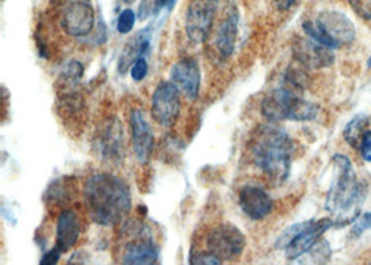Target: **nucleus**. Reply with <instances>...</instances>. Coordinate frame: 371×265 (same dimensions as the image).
<instances>
[{
	"mask_svg": "<svg viewBox=\"0 0 371 265\" xmlns=\"http://www.w3.org/2000/svg\"><path fill=\"white\" fill-rule=\"evenodd\" d=\"M82 195L89 218L106 228L121 225L133 208L128 184L110 172H96L88 176Z\"/></svg>",
	"mask_w": 371,
	"mask_h": 265,
	"instance_id": "1",
	"label": "nucleus"
},
{
	"mask_svg": "<svg viewBox=\"0 0 371 265\" xmlns=\"http://www.w3.org/2000/svg\"><path fill=\"white\" fill-rule=\"evenodd\" d=\"M336 176L327 192L326 208L334 215V228L353 224L362 213L367 198V185L359 181L350 160L343 154H336Z\"/></svg>",
	"mask_w": 371,
	"mask_h": 265,
	"instance_id": "2",
	"label": "nucleus"
},
{
	"mask_svg": "<svg viewBox=\"0 0 371 265\" xmlns=\"http://www.w3.org/2000/svg\"><path fill=\"white\" fill-rule=\"evenodd\" d=\"M249 149L253 163L271 181L282 184L288 179L295 145L284 128L275 123L259 127L252 135Z\"/></svg>",
	"mask_w": 371,
	"mask_h": 265,
	"instance_id": "3",
	"label": "nucleus"
},
{
	"mask_svg": "<svg viewBox=\"0 0 371 265\" xmlns=\"http://www.w3.org/2000/svg\"><path fill=\"white\" fill-rule=\"evenodd\" d=\"M304 89L282 81L279 88L270 91L260 104L263 117L269 123L313 121L319 115V106L302 98Z\"/></svg>",
	"mask_w": 371,
	"mask_h": 265,
	"instance_id": "4",
	"label": "nucleus"
},
{
	"mask_svg": "<svg viewBox=\"0 0 371 265\" xmlns=\"http://www.w3.org/2000/svg\"><path fill=\"white\" fill-rule=\"evenodd\" d=\"M302 28L310 39L334 50L350 45L356 38L355 24L339 10H324L314 23L304 21Z\"/></svg>",
	"mask_w": 371,
	"mask_h": 265,
	"instance_id": "5",
	"label": "nucleus"
},
{
	"mask_svg": "<svg viewBox=\"0 0 371 265\" xmlns=\"http://www.w3.org/2000/svg\"><path fill=\"white\" fill-rule=\"evenodd\" d=\"M121 236V263L123 264H156L160 249L150 228L140 221H124Z\"/></svg>",
	"mask_w": 371,
	"mask_h": 265,
	"instance_id": "6",
	"label": "nucleus"
},
{
	"mask_svg": "<svg viewBox=\"0 0 371 265\" xmlns=\"http://www.w3.org/2000/svg\"><path fill=\"white\" fill-rule=\"evenodd\" d=\"M331 228H334L333 218L310 220L295 224L278 236L275 240V249L284 250L285 257L294 261L301 259Z\"/></svg>",
	"mask_w": 371,
	"mask_h": 265,
	"instance_id": "7",
	"label": "nucleus"
},
{
	"mask_svg": "<svg viewBox=\"0 0 371 265\" xmlns=\"http://www.w3.org/2000/svg\"><path fill=\"white\" fill-rule=\"evenodd\" d=\"M206 244L207 252L224 263L240 257L246 247V239L236 225L223 222L207 233Z\"/></svg>",
	"mask_w": 371,
	"mask_h": 265,
	"instance_id": "8",
	"label": "nucleus"
},
{
	"mask_svg": "<svg viewBox=\"0 0 371 265\" xmlns=\"http://www.w3.org/2000/svg\"><path fill=\"white\" fill-rule=\"evenodd\" d=\"M218 0H191L185 16V33L189 40L202 45L213 30Z\"/></svg>",
	"mask_w": 371,
	"mask_h": 265,
	"instance_id": "9",
	"label": "nucleus"
},
{
	"mask_svg": "<svg viewBox=\"0 0 371 265\" xmlns=\"http://www.w3.org/2000/svg\"><path fill=\"white\" fill-rule=\"evenodd\" d=\"M150 113L153 120L165 128L175 125L181 111V92L171 81H162L153 91Z\"/></svg>",
	"mask_w": 371,
	"mask_h": 265,
	"instance_id": "10",
	"label": "nucleus"
},
{
	"mask_svg": "<svg viewBox=\"0 0 371 265\" xmlns=\"http://www.w3.org/2000/svg\"><path fill=\"white\" fill-rule=\"evenodd\" d=\"M63 31L75 38H85L94 31L95 10L89 0H67L60 16Z\"/></svg>",
	"mask_w": 371,
	"mask_h": 265,
	"instance_id": "11",
	"label": "nucleus"
},
{
	"mask_svg": "<svg viewBox=\"0 0 371 265\" xmlns=\"http://www.w3.org/2000/svg\"><path fill=\"white\" fill-rule=\"evenodd\" d=\"M95 147L99 157L110 163H117L124 159L126 142L124 128L118 118H110L104 121L99 132L96 133Z\"/></svg>",
	"mask_w": 371,
	"mask_h": 265,
	"instance_id": "12",
	"label": "nucleus"
},
{
	"mask_svg": "<svg viewBox=\"0 0 371 265\" xmlns=\"http://www.w3.org/2000/svg\"><path fill=\"white\" fill-rule=\"evenodd\" d=\"M292 53L299 66L311 69L327 68L336 63L334 49L327 47L313 39L298 38L292 43Z\"/></svg>",
	"mask_w": 371,
	"mask_h": 265,
	"instance_id": "13",
	"label": "nucleus"
},
{
	"mask_svg": "<svg viewBox=\"0 0 371 265\" xmlns=\"http://www.w3.org/2000/svg\"><path fill=\"white\" fill-rule=\"evenodd\" d=\"M130 128L136 160L139 164H148L155 149V135L142 110L135 108L131 111Z\"/></svg>",
	"mask_w": 371,
	"mask_h": 265,
	"instance_id": "14",
	"label": "nucleus"
},
{
	"mask_svg": "<svg viewBox=\"0 0 371 265\" xmlns=\"http://www.w3.org/2000/svg\"><path fill=\"white\" fill-rule=\"evenodd\" d=\"M171 82L189 100H195L201 91V68L195 59L184 57L177 62L170 71Z\"/></svg>",
	"mask_w": 371,
	"mask_h": 265,
	"instance_id": "15",
	"label": "nucleus"
},
{
	"mask_svg": "<svg viewBox=\"0 0 371 265\" xmlns=\"http://www.w3.org/2000/svg\"><path fill=\"white\" fill-rule=\"evenodd\" d=\"M238 203L240 211L252 221H262L270 215L274 201L270 195L259 186L245 185L239 189Z\"/></svg>",
	"mask_w": 371,
	"mask_h": 265,
	"instance_id": "16",
	"label": "nucleus"
},
{
	"mask_svg": "<svg viewBox=\"0 0 371 265\" xmlns=\"http://www.w3.org/2000/svg\"><path fill=\"white\" fill-rule=\"evenodd\" d=\"M81 235V220L75 210L65 208L60 211L56 224V246L62 253L70 252Z\"/></svg>",
	"mask_w": 371,
	"mask_h": 265,
	"instance_id": "17",
	"label": "nucleus"
},
{
	"mask_svg": "<svg viewBox=\"0 0 371 265\" xmlns=\"http://www.w3.org/2000/svg\"><path fill=\"white\" fill-rule=\"evenodd\" d=\"M238 23H239V16L236 11H233L220 24L218 31L216 33L214 45L220 57L224 60L231 57L234 53L236 35H238Z\"/></svg>",
	"mask_w": 371,
	"mask_h": 265,
	"instance_id": "18",
	"label": "nucleus"
},
{
	"mask_svg": "<svg viewBox=\"0 0 371 265\" xmlns=\"http://www.w3.org/2000/svg\"><path fill=\"white\" fill-rule=\"evenodd\" d=\"M150 38H152L150 28H146L136 33L135 36L127 43L118 62V71L121 74L130 69V67L133 66L136 59L143 57L148 53L150 47Z\"/></svg>",
	"mask_w": 371,
	"mask_h": 265,
	"instance_id": "19",
	"label": "nucleus"
},
{
	"mask_svg": "<svg viewBox=\"0 0 371 265\" xmlns=\"http://www.w3.org/2000/svg\"><path fill=\"white\" fill-rule=\"evenodd\" d=\"M367 124H369V118L365 114L356 115L346 124L343 130V137L353 149H359V143L365 132L367 131Z\"/></svg>",
	"mask_w": 371,
	"mask_h": 265,
	"instance_id": "20",
	"label": "nucleus"
},
{
	"mask_svg": "<svg viewBox=\"0 0 371 265\" xmlns=\"http://www.w3.org/2000/svg\"><path fill=\"white\" fill-rule=\"evenodd\" d=\"M302 257H307L309 260H304V264H326L330 261L331 257V247L327 240H319L307 253H304Z\"/></svg>",
	"mask_w": 371,
	"mask_h": 265,
	"instance_id": "21",
	"label": "nucleus"
},
{
	"mask_svg": "<svg viewBox=\"0 0 371 265\" xmlns=\"http://www.w3.org/2000/svg\"><path fill=\"white\" fill-rule=\"evenodd\" d=\"M135 11L133 9H124L117 18V24H116L117 33H121V35L131 33L135 27Z\"/></svg>",
	"mask_w": 371,
	"mask_h": 265,
	"instance_id": "22",
	"label": "nucleus"
},
{
	"mask_svg": "<svg viewBox=\"0 0 371 265\" xmlns=\"http://www.w3.org/2000/svg\"><path fill=\"white\" fill-rule=\"evenodd\" d=\"M371 230V213H365L358 217V220L353 222L352 230H350V237L358 239L366 231Z\"/></svg>",
	"mask_w": 371,
	"mask_h": 265,
	"instance_id": "23",
	"label": "nucleus"
},
{
	"mask_svg": "<svg viewBox=\"0 0 371 265\" xmlns=\"http://www.w3.org/2000/svg\"><path fill=\"white\" fill-rule=\"evenodd\" d=\"M148 72H149V64H148V60L145 57L136 59L135 62L133 63V66L130 67L131 78L135 82L143 81L146 78Z\"/></svg>",
	"mask_w": 371,
	"mask_h": 265,
	"instance_id": "24",
	"label": "nucleus"
},
{
	"mask_svg": "<svg viewBox=\"0 0 371 265\" xmlns=\"http://www.w3.org/2000/svg\"><path fill=\"white\" fill-rule=\"evenodd\" d=\"M349 4L358 16H360L366 21H370L371 0H349Z\"/></svg>",
	"mask_w": 371,
	"mask_h": 265,
	"instance_id": "25",
	"label": "nucleus"
},
{
	"mask_svg": "<svg viewBox=\"0 0 371 265\" xmlns=\"http://www.w3.org/2000/svg\"><path fill=\"white\" fill-rule=\"evenodd\" d=\"M191 264H221L223 261L220 259H217L213 253L210 252H203V253H198L196 256H192V259L189 260Z\"/></svg>",
	"mask_w": 371,
	"mask_h": 265,
	"instance_id": "26",
	"label": "nucleus"
},
{
	"mask_svg": "<svg viewBox=\"0 0 371 265\" xmlns=\"http://www.w3.org/2000/svg\"><path fill=\"white\" fill-rule=\"evenodd\" d=\"M358 150L360 152V156L365 162L371 163V130H367L363 135Z\"/></svg>",
	"mask_w": 371,
	"mask_h": 265,
	"instance_id": "27",
	"label": "nucleus"
},
{
	"mask_svg": "<svg viewBox=\"0 0 371 265\" xmlns=\"http://www.w3.org/2000/svg\"><path fill=\"white\" fill-rule=\"evenodd\" d=\"M62 254H63V253H62V250H60L57 246H55L53 249H50L49 252H46V253L43 254V257H42V260H40V264H57V263H59V260H60V257H62Z\"/></svg>",
	"mask_w": 371,
	"mask_h": 265,
	"instance_id": "28",
	"label": "nucleus"
},
{
	"mask_svg": "<svg viewBox=\"0 0 371 265\" xmlns=\"http://www.w3.org/2000/svg\"><path fill=\"white\" fill-rule=\"evenodd\" d=\"M298 0H272V3L275 4V7L281 11H287L289 10Z\"/></svg>",
	"mask_w": 371,
	"mask_h": 265,
	"instance_id": "29",
	"label": "nucleus"
},
{
	"mask_svg": "<svg viewBox=\"0 0 371 265\" xmlns=\"http://www.w3.org/2000/svg\"><path fill=\"white\" fill-rule=\"evenodd\" d=\"M126 3H131V1H134V0H124Z\"/></svg>",
	"mask_w": 371,
	"mask_h": 265,
	"instance_id": "30",
	"label": "nucleus"
},
{
	"mask_svg": "<svg viewBox=\"0 0 371 265\" xmlns=\"http://www.w3.org/2000/svg\"><path fill=\"white\" fill-rule=\"evenodd\" d=\"M367 66L371 67V60H369V63H367Z\"/></svg>",
	"mask_w": 371,
	"mask_h": 265,
	"instance_id": "31",
	"label": "nucleus"
}]
</instances>
